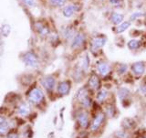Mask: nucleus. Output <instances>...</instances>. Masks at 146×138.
Listing matches in <instances>:
<instances>
[{
	"mask_svg": "<svg viewBox=\"0 0 146 138\" xmlns=\"http://www.w3.org/2000/svg\"><path fill=\"white\" fill-rule=\"evenodd\" d=\"M76 98L78 100L81 106L85 108V109H89L91 106V99L90 97V94H89V88L87 87H82L80 88L79 91H78L77 95H76Z\"/></svg>",
	"mask_w": 146,
	"mask_h": 138,
	"instance_id": "1",
	"label": "nucleus"
},
{
	"mask_svg": "<svg viewBox=\"0 0 146 138\" xmlns=\"http://www.w3.org/2000/svg\"><path fill=\"white\" fill-rule=\"evenodd\" d=\"M27 98H29V101L31 103L39 104L43 102L45 96L42 90H40L39 88H34L29 91Z\"/></svg>",
	"mask_w": 146,
	"mask_h": 138,
	"instance_id": "2",
	"label": "nucleus"
},
{
	"mask_svg": "<svg viewBox=\"0 0 146 138\" xmlns=\"http://www.w3.org/2000/svg\"><path fill=\"white\" fill-rule=\"evenodd\" d=\"M22 59L27 67L36 68L38 66V56L33 51H27L23 54Z\"/></svg>",
	"mask_w": 146,
	"mask_h": 138,
	"instance_id": "3",
	"label": "nucleus"
},
{
	"mask_svg": "<svg viewBox=\"0 0 146 138\" xmlns=\"http://www.w3.org/2000/svg\"><path fill=\"white\" fill-rule=\"evenodd\" d=\"M105 117H106V114L103 112H100L95 115V117L93 118L92 122H91V125H90V131L92 133L95 132H98L99 129L100 127L102 126L103 123L105 121Z\"/></svg>",
	"mask_w": 146,
	"mask_h": 138,
	"instance_id": "4",
	"label": "nucleus"
},
{
	"mask_svg": "<svg viewBox=\"0 0 146 138\" xmlns=\"http://www.w3.org/2000/svg\"><path fill=\"white\" fill-rule=\"evenodd\" d=\"M77 121L79 123V125L81 128H87L90 125V114L89 113L85 111V110H82L79 113L77 114Z\"/></svg>",
	"mask_w": 146,
	"mask_h": 138,
	"instance_id": "5",
	"label": "nucleus"
},
{
	"mask_svg": "<svg viewBox=\"0 0 146 138\" xmlns=\"http://www.w3.org/2000/svg\"><path fill=\"white\" fill-rule=\"evenodd\" d=\"M41 83H42L46 90L51 91L54 90L55 86H56V81H55V79L52 76H46L41 81Z\"/></svg>",
	"mask_w": 146,
	"mask_h": 138,
	"instance_id": "6",
	"label": "nucleus"
},
{
	"mask_svg": "<svg viewBox=\"0 0 146 138\" xmlns=\"http://www.w3.org/2000/svg\"><path fill=\"white\" fill-rule=\"evenodd\" d=\"M132 73L136 76L143 75L145 71V64L143 61H137L131 65Z\"/></svg>",
	"mask_w": 146,
	"mask_h": 138,
	"instance_id": "7",
	"label": "nucleus"
},
{
	"mask_svg": "<svg viewBox=\"0 0 146 138\" xmlns=\"http://www.w3.org/2000/svg\"><path fill=\"white\" fill-rule=\"evenodd\" d=\"M100 81L99 77L96 74H91L88 81V88L92 91H98L100 90Z\"/></svg>",
	"mask_w": 146,
	"mask_h": 138,
	"instance_id": "8",
	"label": "nucleus"
},
{
	"mask_svg": "<svg viewBox=\"0 0 146 138\" xmlns=\"http://www.w3.org/2000/svg\"><path fill=\"white\" fill-rule=\"evenodd\" d=\"M84 42H85V36L82 33H78L76 34V36H74V38H73L71 48L74 49H79L84 44Z\"/></svg>",
	"mask_w": 146,
	"mask_h": 138,
	"instance_id": "9",
	"label": "nucleus"
},
{
	"mask_svg": "<svg viewBox=\"0 0 146 138\" xmlns=\"http://www.w3.org/2000/svg\"><path fill=\"white\" fill-rule=\"evenodd\" d=\"M70 91V83L68 81H63L58 85V93L60 95H67Z\"/></svg>",
	"mask_w": 146,
	"mask_h": 138,
	"instance_id": "10",
	"label": "nucleus"
},
{
	"mask_svg": "<svg viewBox=\"0 0 146 138\" xmlns=\"http://www.w3.org/2000/svg\"><path fill=\"white\" fill-rule=\"evenodd\" d=\"M111 71V66L109 65L107 62L102 61L98 64V72L102 76H106Z\"/></svg>",
	"mask_w": 146,
	"mask_h": 138,
	"instance_id": "11",
	"label": "nucleus"
},
{
	"mask_svg": "<svg viewBox=\"0 0 146 138\" xmlns=\"http://www.w3.org/2000/svg\"><path fill=\"white\" fill-rule=\"evenodd\" d=\"M105 42H106V39L103 37H95L91 41V46H92L93 49H98L102 48L105 45Z\"/></svg>",
	"mask_w": 146,
	"mask_h": 138,
	"instance_id": "12",
	"label": "nucleus"
},
{
	"mask_svg": "<svg viewBox=\"0 0 146 138\" xmlns=\"http://www.w3.org/2000/svg\"><path fill=\"white\" fill-rule=\"evenodd\" d=\"M77 10H78V8L75 5H68V6L65 7L63 9V15L66 17H70Z\"/></svg>",
	"mask_w": 146,
	"mask_h": 138,
	"instance_id": "13",
	"label": "nucleus"
},
{
	"mask_svg": "<svg viewBox=\"0 0 146 138\" xmlns=\"http://www.w3.org/2000/svg\"><path fill=\"white\" fill-rule=\"evenodd\" d=\"M109 97V93L107 90L102 89L99 90L97 95H96V100L98 101V103H104Z\"/></svg>",
	"mask_w": 146,
	"mask_h": 138,
	"instance_id": "14",
	"label": "nucleus"
},
{
	"mask_svg": "<svg viewBox=\"0 0 146 138\" xmlns=\"http://www.w3.org/2000/svg\"><path fill=\"white\" fill-rule=\"evenodd\" d=\"M36 30H38V32L40 34V35H42V36H46V35H48L49 33V29H48V27H46L44 24H42V23H36Z\"/></svg>",
	"mask_w": 146,
	"mask_h": 138,
	"instance_id": "15",
	"label": "nucleus"
},
{
	"mask_svg": "<svg viewBox=\"0 0 146 138\" xmlns=\"http://www.w3.org/2000/svg\"><path fill=\"white\" fill-rule=\"evenodd\" d=\"M123 18H124V16L122 14L120 13H113L111 17V20L112 21L113 24L115 25H120L122 23L123 21Z\"/></svg>",
	"mask_w": 146,
	"mask_h": 138,
	"instance_id": "16",
	"label": "nucleus"
},
{
	"mask_svg": "<svg viewBox=\"0 0 146 138\" xmlns=\"http://www.w3.org/2000/svg\"><path fill=\"white\" fill-rule=\"evenodd\" d=\"M130 93H130L129 89L125 88V87H121V88H120L118 90V96H119V98H120L121 101L127 99L128 97H129Z\"/></svg>",
	"mask_w": 146,
	"mask_h": 138,
	"instance_id": "17",
	"label": "nucleus"
},
{
	"mask_svg": "<svg viewBox=\"0 0 146 138\" xmlns=\"http://www.w3.org/2000/svg\"><path fill=\"white\" fill-rule=\"evenodd\" d=\"M29 113H30V108L29 107V105L26 104V103L21 104L19 106V108H18V113L22 116L29 115Z\"/></svg>",
	"mask_w": 146,
	"mask_h": 138,
	"instance_id": "18",
	"label": "nucleus"
},
{
	"mask_svg": "<svg viewBox=\"0 0 146 138\" xmlns=\"http://www.w3.org/2000/svg\"><path fill=\"white\" fill-rule=\"evenodd\" d=\"M128 48L131 50H135L138 49L140 48V41L136 40V39H131L128 42Z\"/></svg>",
	"mask_w": 146,
	"mask_h": 138,
	"instance_id": "19",
	"label": "nucleus"
},
{
	"mask_svg": "<svg viewBox=\"0 0 146 138\" xmlns=\"http://www.w3.org/2000/svg\"><path fill=\"white\" fill-rule=\"evenodd\" d=\"M130 26H131V23L129 21L122 22L121 24H120V25L118 26V27H117V32H118V33H121V32L125 31Z\"/></svg>",
	"mask_w": 146,
	"mask_h": 138,
	"instance_id": "20",
	"label": "nucleus"
},
{
	"mask_svg": "<svg viewBox=\"0 0 146 138\" xmlns=\"http://www.w3.org/2000/svg\"><path fill=\"white\" fill-rule=\"evenodd\" d=\"M9 130V123L7 121H4L1 125H0V134H6Z\"/></svg>",
	"mask_w": 146,
	"mask_h": 138,
	"instance_id": "21",
	"label": "nucleus"
},
{
	"mask_svg": "<svg viewBox=\"0 0 146 138\" xmlns=\"http://www.w3.org/2000/svg\"><path fill=\"white\" fill-rule=\"evenodd\" d=\"M90 66V59L88 57V55H86V56L82 59V63H81V69L84 71H87L88 70V68Z\"/></svg>",
	"mask_w": 146,
	"mask_h": 138,
	"instance_id": "22",
	"label": "nucleus"
},
{
	"mask_svg": "<svg viewBox=\"0 0 146 138\" xmlns=\"http://www.w3.org/2000/svg\"><path fill=\"white\" fill-rule=\"evenodd\" d=\"M114 112H115V107H113L112 105H109V106L106 107V112H105V114L109 117H113Z\"/></svg>",
	"mask_w": 146,
	"mask_h": 138,
	"instance_id": "23",
	"label": "nucleus"
},
{
	"mask_svg": "<svg viewBox=\"0 0 146 138\" xmlns=\"http://www.w3.org/2000/svg\"><path fill=\"white\" fill-rule=\"evenodd\" d=\"M117 135V137L118 138H128L129 137V135H128V133L126 130H122V131H119L116 133Z\"/></svg>",
	"mask_w": 146,
	"mask_h": 138,
	"instance_id": "24",
	"label": "nucleus"
},
{
	"mask_svg": "<svg viewBox=\"0 0 146 138\" xmlns=\"http://www.w3.org/2000/svg\"><path fill=\"white\" fill-rule=\"evenodd\" d=\"M2 33L5 37H7L9 35V32H10V27H9L8 25H4L2 27Z\"/></svg>",
	"mask_w": 146,
	"mask_h": 138,
	"instance_id": "25",
	"label": "nucleus"
},
{
	"mask_svg": "<svg viewBox=\"0 0 146 138\" xmlns=\"http://www.w3.org/2000/svg\"><path fill=\"white\" fill-rule=\"evenodd\" d=\"M50 2H51L53 5H55V6L61 7V6H63L64 4H65L66 0H50Z\"/></svg>",
	"mask_w": 146,
	"mask_h": 138,
	"instance_id": "26",
	"label": "nucleus"
},
{
	"mask_svg": "<svg viewBox=\"0 0 146 138\" xmlns=\"http://www.w3.org/2000/svg\"><path fill=\"white\" fill-rule=\"evenodd\" d=\"M127 71V65H125V64H122V65L119 66L118 68V73L119 74H123V73H125Z\"/></svg>",
	"mask_w": 146,
	"mask_h": 138,
	"instance_id": "27",
	"label": "nucleus"
},
{
	"mask_svg": "<svg viewBox=\"0 0 146 138\" xmlns=\"http://www.w3.org/2000/svg\"><path fill=\"white\" fill-rule=\"evenodd\" d=\"M143 13H141V12H136V13H133V14H131V20H135L136 18H138L140 17H143Z\"/></svg>",
	"mask_w": 146,
	"mask_h": 138,
	"instance_id": "28",
	"label": "nucleus"
},
{
	"mask_svg": "<svg viewBox=\"0 0 146 138\" xmlns=\"http://www.w3.org/2000/svg\"><path fill=\"white\" fill-rule=\"evenodd\" d=\"M23 2H24L27 7H33L36 5L35 0H23Z\"/></svg>",
	"mask_w": 146,
	"mask_h": 138,
	"instance_id": "29",
	"label": "nucleus"
},
{
	"mask_svg": "<svg viewBox=\"0 0 146 138\" xmlns=\"http://www.w3.org/2000/svg\"><path fill=\"white\" fill-rule=\"evenodd\" d=\"M7 138H20V137L16 133H10V134H8Z\"/></svg>",
	"mask_w": 146,
	"mask_h": 138,
	"instance_id": "30",
	"label": "nucleus"
},
{
	"mask_svg": "<svg viewBox=\"0 0 146 138\" xmlns=\"http://www.w3.org/2000/svg\"><path fill=\"white\" fill-rule=\"evenodd\" d=\"M140 91L143 94H146V83H144L143 85H141L140 87Z\"/></svg>",
	"mask_w": 146,
	"mask_h": 138,
	"instance_id": "31",
	"label": "nucleus"
},
{
	"mask_svg": "<svg viewBox=\"0 0 146 138\" xmlns=\"http://www.w3.org/2000/svg\"><path fill=\"white\" fill-rule=\"evenodd\" d=\"M120 1H121V0H110V2H111V4H113V5L119 4V3H120Z\"/></svg>",
	"mask_w": 146,
	"mask_h": 138,
	"instance_id": "32",
	"label": "nucleus"
},
{
	"mask_svg": "<svg viewBox=\"0 0 146 138\" xmlns=\"http://www.w3.org/2000/svg\"><path fill=\"white\" fill-rule=\"evenodd\" d=\"M4 121H5V120H4V118H3V117H1V116H0V125H1V123H3Z\"/></svg>",
	"mask_w": 146,
	"mask_h": 138,
	"instance_id": "33",
	"label": "nucleus"
},
{
	"mask_svg": "<svg viewBox=\"0 0 146 138\" xmlns=\"http://www.w3.org/2000/svg\"><path fill=\"white\" fill-rule=\"evenodd\" d=\"M143 138H146V137H143Z\"/></svg>",
	"mask_w": 146,
	"mask_h": 138,
	"instance_id": "34",
	"label": "nucleus"
}]
</instances>
